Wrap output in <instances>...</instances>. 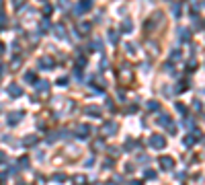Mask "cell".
I'll use <instances>...</instances> for the list:
<instances>
[{
  "instance_id": "1",
  "label": "cell",
  "mask_w": 205,
  "mask_h": 185,
  "mask_svg": "<svg viewBox=\"0 0 205 185\" xmlns=\"http://www.w3.org/2000/svg\"><path fill=\"white\" fill-rule=\"evenodd\" d=\"M150 146L156 148V150H160V148L166 146V140H164V136H160V134H154V136L150 138Z\"/></svg>"
},
{
  "instance_id": "2",
  "label": "cell",
  "mask_w": 205,
  "mask_h": 185,
  "mask_svg": "<svg viewBox=\"0 0 205 185\" xmlns=\"http://www.w3.org/2000/svg\"><path fill=\"white\" fill-rule=\"evenodd\" d=\"M92 8V0H82L76 4V14H82V13H88Z\"/></svg>"
},
{
  "instance_id": "3",
  "label": "cell",
  "mask_w": 205,
  "mask_h": 185,
  "mask_svg": "<svg viewBox=\"0 0 205 185\" xmlns=\"http://www.w3.org/2000/svg\"><path fill=\"white\" fill-rule=\"evenodd\" d=\"M115 132H117V125H115V123H111V121H107L101 128V134H102V136H113Z\"/></svg>"
},
{
  "instance_id": "4",
  "label": "cell",
  "mask_w": 205,
  "mask_h": 185,
  "mask_svg": "<svg viewBox=\"0 0 205 185\" xmlns=\"http://www.w3.org/2000/svg\"><path fill=\"white\" fill-rule=\"evenodd\" d=\"M160 19H162V13H154L150 21H146V31H152V29H156L154 25H156V23H158Z\"/></svg>"
},
{
  "instance_id": "5",
  "label": "cell",
  "mask_w": 205,
  "mask_h": 185,
  "mask_svg": "<svg viewBox=\"0 0 205 185\" xmlns=\"http://www.w3.org/2000/svg\"><path fill=\"white\" fill-rule=\"evenodd\" d=\"M160 167H162L164 171H172V169H174V160H172V156H162L160 158Z\"/></svg>"
},
{
  "instance_id": "6",
  "label": "cell",
  "mask_w": 205,
  "mask_h": 185,
  "mask_svg": "<svg viewBox=\"0 0 205 185\" xmlns=\"http://www.w3.org/2000/svg\"><path fill=\"white\" fill-rule=\"evenodd\" d=\"M84 113H86L88 117H101V109L95 107V105H88V107L84 109Z\"/></svg>"
},
{
  "instance_id": "7",
  "label": "cell",
  "mask_w": 205,
  "mask_h": 185,
  "mask_svg": "<svg viewBox=\"0 0 205 185\" xmlns=\"http://www.w3.org/2000/svg\"><path fill=\"white\" fill-rule=\"evenodd\" d=\"M20 119H23V113H10V115H8V123H10V125H14V123L20 121Z\"/></svg>"
},
{
  "instance_id": "8",
  "label": "cell",
  "mask_w": 205,
  "mask_h": 185,
  "mask_svg": "<svg viewBox=\"0 0 205 185\" xmlns=\"http://www.w3.org/2000/svg\"><path fill=\"white\" fill-rule=\"evenodd\" d=\"M8 93H10V97H20L23 93H20V87H17V84H10L8 87Z\"/></svg>"
},
{
  "instance_id": "9",
  "label": "cell",
  "mask_w": 205,
  "mask_h": 185,
  "mask_svg": "<svg viewBox=\"0 0 205 185\" xmlns=\"http://www.w3.org/2000/svg\"><path fill=\"white\" fill-rule=\"evenodd\" d=\"M131 29H133V23H131L129 19H125V21H123V25H121V31H125V33H129Z\"/></svg>"
},
{
  "instance_id": "10",
  "label": "cell",
  "mask_w": 205,
  "mask_h": 185,
  "mask_svg": "<svg viewBox=\"0 0 205 185\" xmlns=\"http://www.w3.org/2000/svg\"><path fill=\"white\" fill-rule=\"evenodd\" d=\"M146 49H150L152 56H158V45H156V41H150V43L146 45Z\"/></svg>"
},
{
  "instance_id": "11",
  "label": "cell",
  "mask_w": 205,
  "mask_h": 185,
  "mask_svg": "<svg viewBox=\"0 0 205 185\" xmlns=\"http://www.w3.org/2000/svg\"><path fill=\"white\" fill-rule=\"evenodd\" d=\"M178 37H181L183 41H189L191 39V33H189L187 29H178Z\"/></svg>"
},
{
  "instance_id": "12",
  "label": "cell",
  "mask_w": 205,
  "mask_h": 185,
  "mask_svg": "<svg viewBox=\"0 0 205 185\" xmlns=\"http://www.w3.org/2000/svg\"><path fill=\"white\" fill-rule=\"evenodd\" d=\"M39 66H41V68H54V62H51V60L47 62V58H41V60H39Z\"/></svg>"
},
{
  "instance_id": "13",
  "label": "cell",
  "mask_w": 205,
  "mask_h": 185,
  "mask_svg": "<svg viewBox=\"0 0 205 185\" xmlns=\"http://www.w3.org/2000/svg\"><path fill=\"white\" fill-rule=\"evenodd\" d=\"M55 35H58V37H66V29H64V25H55Z\"/></svg>"
},
{
  "instance_id": "14",
  "label": "cell",
  "mask_w": 205,
  "mask_h": 185,
  "mask_svg": "<svg viewBox=\"0 0 205 185\" xmlns=\"http://www.w3.org/2000/svg\"><path fill=\"white\" fill-rule=\"evenodd\" d=\"M76 134H78V136H86V134H88V125H78V128H76Z\"/></svg>"
},
{
  "instance_id": "15",
  "label": "cell",
  "mask_w": 205,
  "mask_h": 185,
  "mask_svg": "<svg viewBox=\"0 0 205 185\" xmlns=\"http://www.w3.org/2000/svg\"><path fill=\"white\" fill-rule=\"evenodd\" d=\"M158 109H160L158 101H148V111H158Z\"/></svg>"
},
{
  "instance_id": "16",
  "label": "cell",
  "mask_w": 205,
  "mask_h": 185,
  "mask_svg": "<svg viewBox=\"0 0 205 185\" xmlns=\"http://www.w3.org/2000/svg\"><path fill=\"white\" fill-rule=\"evenodd\" d=\"M74 183L76 185H86V177H84V175H76V177H74Z\"/></svg>"
},
{
  "instance_id": "17",
  "label": "cell",
  "mask_w": 205,
  "mask_h": 185,
  "mask_svg": "<svg viewBox=\"0 0 205 185\" xmlns=\"http://www.w3.org/2000/svg\"><path fill=\"white\" fill-rule=\"evenodd\" d=\"M158 123H160V125H164V123L168 125V123H172V121H170V117H168V115H160V117H158Z\"/></svg>"
},
{
  "instance_id": "18",
  "label": "cell",
  "mask_w": 205,
  "mask_h": 185,
  "mask_svg": "<svg viewBox=\"0 0 205 185\" xmlns=\"http://www.w3.org/2000/svg\"><path fill=\"white\" fill-rule=\"evenodd\" d=\"M193 144H195V136H187L184 138V146H187V148H191Z\"/></svg>"
},
{
  "instance_id": "19",
  "label": "cell",
  "mask_w": 205,
  "mask_h": 185,
  "mask_svg": "<svg viewBox=\"0 0 205 185\" xmlns=\"http://www.w3.org/2000/svg\"><path fill=\"white\" fill-rule=\"evenodd\" d=\"M109 39H111V43L115 45V43H117V39H119V35H117L115 31H109Z\"/></svg>"
},
{
  "instance_id": "20",
  "label": "cell",
  "mask_w": 205,
  "mask_h": 185,
  "mask_svg": "<svg viewBox=\"0 0 205 185\" xmlns=\"http://www.w3.org/2000/svg\"><path fill=\"white\" fill-rule=\"evenodd\" d=\"M35 142H37V138H35V136H27V138H25V144H27V146H31V144L35 146Z\"/></svg>"
},
{
  "instance_id": "21",
  "label": "cell",
  "mask_w": 205,
  "mask_h": 185,
  "mask_svg": "<svg viewBox=\"0 0 205 185\" xmlns=\"http://www.w3.org/2000/svg\"><path fill=\"white\" fill-rule=\"evenodd\" d=\"M90 31V23H84V25H80V33H88Z\"/></svg>"
},
{
  "instance_id": "22",
  "label": "cell",
  "mask_w": 205,
  "mask_h": 185,
  "mask_svg": "<svg viewBox=\"0 0 205 185\" xmlns=\"http://www.w3.org/2000/svg\"><path fill=\"white\" fill-rule=\"evenodd\" d=\"M177 111L181 113V115H187V107H184V105H181V103L177 105Z\"/></svg>"
},
{
  "instance_id": "23",
  "label": "cell",
  "mask_w": 205,
  "mask_h": 185,
  "mask_svg": "<svg viewBox=\"0 0 205 185\" xmlns=\"http://www.w3.org/2000/svg\"><path fill=\"white\" fill-rule=\"evenodd\" d=\"M25 80L27 82H35V74L33 72H27V74H25Z\"/></svg>"
},
{
  "instance_id": "24",
  "label": "cell",
  "mask_w": 205,
  "mask_h": 185,
  "mask_svg": "<svg viewBox=\"0 0 205 185\" xmlns=\"http://www.w3.org/2000/svg\"><path fill=\"white\" fill-rule=\"evenodd\" d=\"M144 177H146V179H156V173H154V171H146V173H144Z\"/></svg>"
},
{
  "instance_id": "25",
  "label": "cell",
  "mask_w": 205,
  "mask_h": 185,
  "mask_svg": "<svg viewBox=\"0 0 205 185\" xmlns=\"http://www.w3.org/2000/svg\"><path fill=\"white\" fill-rule=\"evenodd\" d=\"M41 29H43V31L51 29V23H49V21H43V23H41Z\"/></svg>"
},
{
  "instance_id": "26",
  "label": "cell",
  "mask_w": 205,
  "mask_h": 185,
  "mask_svg": "<svg viewBox=\"0 0 205 185\" xmlns=\"http://www.w3.org/2000/svg\"><path fill=\"white\" fill-rule=\"evenodd\" d=\"M20 167H29V156H23V158H20Z\"/></svg>"
},
{
  "instance_id": "27",
  "label": "cell",
  "mask_w": 205,
  "mask_h": 185,
  "mask_svg": "<svg viewBox=\"0 0 205 185\" xmlns=\"http://www.w3.org/2000/svg\"><path fill=\"white\" fill-rule=\"evenodd\" d=\"M19 66H20V60H19V58H14V62L10 64V68H19Z\"/></svg>"
},
{
  "instance_id": "28",
  "label": "cell",
  "mask_w": 205,
  "mask_h": 185,
  "mask_svg": "<svg viewBox=\"0 0 205 185\" xmlns=\"http://www.w3.org/2000/svg\"><path fill=\"white\" fill-rule=\"evenodd\" d=\"M127 52H129V54H136V45H131V43H127Z\"/></svg>"
},
{
  "instance_id": "29",
  "label": "cell",
  "mask_w": 205,
  "mask_h": 185,
  "mask_svg": "<svg viewBox=\"0 0 205 185\" xmlns=\"http://www.w3.org/2000/svg\"><path fill=\"white\" fill-rule=\"evenodd\" d=\"M58 84H60V87H64V84H68V78H60V80H58Z\"/></svg>"
},
{
  "instance_id": "30",
  "label": "cell",
  "mask_w": 205,
  "mask_h": 185,
  "mask_svg": "<svg viewBox=\"0 0 205 185\" xmlns=\"http://www.w3.org/2000/svg\"><path fill=\"white\" fill-rule=\"evenodd\" d=\"M0 160H4V152H0Z\"/></svg>"
},
{
  "instance_id": "31",
  "label": "cell",
  "mask_w": 205,
  "mask_h": 185,
  "mask_svg": "<svg viewBox=\"0 0 205 185\" xmlns=\"http://www.w3.org/2000/svg\"><path fill=\"white\" fill-rule=\"evenodd\" d=\"M2 52H4V45H2V43H0V54H2Z\"/></svg>"
},
{
  "instance_id": "32",
  "label": "cell",
  "mask_w": 205,
  "mask_h": 185,
  "mask_svg": "<svg viewBox=\"0 0 205 185\" xmlns=\"http://www.w3.org/2000/svg\"><path fill=\"white\" fill-rule=\"evenodd\" d=\"M107 185H115V183H113V181H109V183H107Z\"/></svg>"
},
{
  "instance_id": "33",
  "label": "cell",
  "mask_w": 205,
  "mask_h": 185,
  "mask_svg": "<svg viewBox=\"0 0 205 185\" xmlns=\"http://www.w3.org/2000/svg\"><path fill=\"white\" fill-rule=\"evenodd\" d=\"M0 8H2V0H0Z\"/></svg>"
},
{
  "instance_id": "34",
  "label": "cell",
  "mask_w": 205,
  "mask_h": 185,
  "mask_svg": "<svg viewBox=\"0 0 205 185\" xmlns=\"http://www.w3.org/2000/svg\"><path fill=\"white\" fill-rule=\"evenodd\" d=\"M19 185H23V183H20V181H19Z\"/></svg>"
}]
</instances>
